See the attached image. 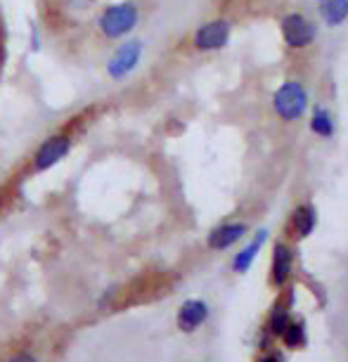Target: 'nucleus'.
I'll list each match as a JSON object with an SVG mask.
<instances>
[{
	"label": "nucleus",
	"mask_w": 348,
	"mask_h": 362,
	"mask_svg": "<svg viewBox=\"0 0 348 362\" xmlns=\"http://www.w3.org/2000/svg\"><path fill=\"white\" fill-rule=\"evenodd\" d=\"M313 225H315V214H313V209L301 206V209H298L296 214H294V228H296V232H298L301 237L311 235Z\"/></svg>",
	"instance_id": "obj_12"
},
{
	"label": "nucleus",
	"mask_w": 348,
	"mask_h": 362,
	"mask_svg": "<svg viewBox=\"0 0 348 362\" xmlns=\"http://www.w3.org/2000/svg\"><path fill=\"white\" fill-rule=\"evenodd\" d=\"M323 15L330 26L341 24L348 17V0H325Z\"/></svg>",
	"instance_id": "obj_10"
},
{
	"label": "nucleus",
	"mask_w": 348,
	"mask_h": 362,
	"mask_svg": "<svg viewBox=\"0 0 348 362\" xmlns=\"http://www.w3.org/2000/svg\"><path fill=\"white\" fill-rule=\"evenodd\" d=\"M209 315V308L204 300H185L178 310V327L182 332H195Z\"/></svg>",
	"instance_id": "obj_7"
},
{
	"label": "nucleus",
	"mask_w": 348,
	"mask_h": 362,
	"mask_svg": "<svg viewBox=\"0 0 348 362\" xmlns=\"http://www.w3.org/2000/svg\"><path fill=\"white\" fill-rule=\"evenodd\" d=\"M284 341H286V346H291V348H296V346H301L303 344V329L298 325H291V327H284Z\"/></svg>",
	"instance_id": "obj_14"
},
{
	"label": "nucleus",
	"mask_w": 348,
	"mask_h": 362,
	"mask_svg": "<svg viewBox=\"0 0 348 362\" xmlns=\"http://www.w3.org/2000/svg\"><path fill=\"white\" fill-rule=\"evenodd\" d=\"M140 19V8L133 0H121V3H112L107 8H102L98 17V29L105 38L119 40L128 36Z\"/></svg>",
	"instance_id": "obj_1"
},
{
	"label": "nucleus",
	"mask_w": 348,
	"mask_h": 362,
	"mask_svg": "<svg viewBox=\"0 0 348 362\" xmlns=\"http://www.w3.org/2000/svg\"><path fill=\"white\" fill-rule=\"evenodd\" d=\"M282 33L284 40L291 47H303L313 40V26L306 22L301 15H289L282 22Z\"/></svg>",
	"instance_id": "obj_6"
},
{
	"label": "nucleus",
	"mask_w": 348,
	"mask_h": 362,
	"mask_svg": "<svg viewBox=\"0 0 348 362\" xmlns=\"http://www.w3.org/2000/svg\"><path fill=\"white\" fill-rule=\"evenodd\" d=\"M142 57V43L140 40H126L124 45L116 47V52L107 62V76L112 81H124L138 69Z\"/></svg>",
	"instance_id": "obj_3"
},
{
	"label": "nucleus",
	"mask_w": 348,
	"mask_h": 362,
	"mask_svg": "<svg viewBox=\"0 0 348 362\" xmlns=\"http://www.w3.org/2000/svg\"><path fill=\"white\" fill-rule=\"evenodd\" d=\"M306 107H308V95H306L303 86L296 81H289L277 90L275 95V112L282 116L284 121H294L298 119Z\"/></svg>",
	"instance_id": "obj_4"
},
{
	"label": "nucleus",
	"mask_w": 348,
	"mask_h": 362,
	"mask_svg": "<svg viewBox=\"0 0 348 362\" xmlns=\"http://www.w3.org/2000/svg\"><path fill=\"white\" fill-rule=\"evenodd\" d=\"M263 242H265V232H261V235H258V237L254 239V242H251L249 247L244 249L242 254L235 258V270H237V272H244V270L249 268L251 261H254V256H256V251L263 247Z\"/></svg>",
	"instance_id": "obj_11"
},
{
	"label": "nucleus",
	"mask_w": 348,
	"mask_h": 362,
	"mask_svg": "<svg viewBox=\"0 0 348 362\" xmlns=\"http://www.w3.org/2000/svg\"><path fill=\"white\" fill-rule=\"evenodd\" d=\"M263 362H277V360H272V358H265Z\"/></svg>",
	"instance_id": "obj_17"
},
{
	"label": "nucleus",
	"mask_w": 348,
	"mask_h": 362,
	"mask_svg": "<svg viewBox=\"0 0 348 362\" xmlns=\"http://www.w3.org/2000/svg\"><path fill=\"white\" fill-rule=\"evenodd\" d=\"M8 362H38V360L33 358L31 353H17V355H12Z\"/></svg>",
	"instance_id": "obj_16"
},
{
	"label": "nucleus",
	"mask_w": 348,
	"mask_h": 362,
	"mask_svg": "<svg viewBox=\"0 0 348 362\" xmlns=\"http://www.w3.org/2000/svg\"><path fill=\"white\" fill-rule=\"evenodd\" d=\"M242 235H244V225H223V228L211 232L209 247L211 249H228L230 244H235Z\"/></svg>",
	"instance_id": "obj_8"
},
{
	"label": "nucleus",
	"mask_w": 348,
	"mask_h": 362,
	"mask_svg": "<svg viewBox=\"0 0 348 362\" xmlns=\"http://www.w3.org/2000/svg\"><path fill=\"white\" fill-rule=\"evenodd\" d=\"M270 327L275 334H282L284 327H286V310L284 308H275V313H272V320H270Z\"/></svg>",
	"instance_id": "obj_15"
},
{
	"label": "nucleus",
	"mask_w": 348,
	"mask_h": 362,
	"mask_svg": "<svg viewBox=\"0 0 348 362\" xmlns=\"http://www.w3.org/2000/svg\"><path fill=\"white\" fill-rule=\"evenodd\" d=\"M311 128H313V133H318V135H332V119H330V114L325 112V109H318L315 116H313V121H311Z\"/></svg>",
	"instance_id": "obj_13"
},
{
	"label": "nucleus",
	"mask_w": 348,
	"mask_h": 362,
	"mask_svg": "<svg viewBox=\"0 0 348 362\" xmlns=\"http://www.w3.org/2000/svg\"><path fill=\"white\" fill-rule=\"evenodd\" d=\"M291 270V254L286 247H275V258H272V279L275 284H284Z\"/></svg>",
	"instance_id": "obj_9"
},
{
	"label": "nucleus",
	"mask_w": 348,
	"mask_h": 362,
	"mask_svg": "<svg viewBox=\"0 0 348 362\" xmlns=\"http://www.w3.org/2000/svg\"><path fill=\"white\" fill-rule=\"evenodd\" d=\"M230 38V24L218 19V22L204 24L199 31L195 33V45L197 50H218L228 43Z\"/></svg>",
	"instance_id": "obj_5"
},
{
	"label": "nucleus",
	"mask_w": 348,
	"mask_h": 362,
	"mask_svg": "<svg viewBox=\"0 0 348 362\" xmlns=\"http://www.w3.org/2000/svg\"><path fill=\"white\" fill-rule=\"evenodd\" d=\"M71 147H74V138L69 133H54L50 138H45L31 156L33 173H45L52 166H57L59 161L69 156Z\"/></svg>",
	"instance_id": "obj_2"
}]
</instances>
